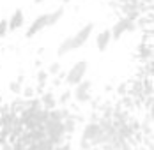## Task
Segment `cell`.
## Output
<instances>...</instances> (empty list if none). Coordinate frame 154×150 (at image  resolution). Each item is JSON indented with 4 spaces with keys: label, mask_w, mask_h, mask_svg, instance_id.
Returning <instances> with one entry per match:
<instances>
[{
    "label": "cell",
    "mask_w": 154,
    "mask_h": 150,
    "mask_svg": "<svg viewBox=\"0 0 154 150\" xmlns=\"http://www.w3.org/2000/svg\"><path fill=\"white\" fill-rule=\"evenodd\" d=\"M92 32H94V23H85L76 34L66 37L60 44H59L57 55H59V57H64V55H67V53H71V51H75V50H80L82 46H85L89 43V39L92 37Z\"/></svg>",
    "instance_id": "obj_1"
},
{
    "label": "cell",
    "mask_w": 154,
    "mask_h": 150,
    "mask_svg": "<svg viewBox=\"0 0 154 150\" xmlns=\"http://www.w3.org/2000/svg\"><path fill=\"white\" fill-rule=\"evenodd\" d=\"M64 16V9H55V11H50V13H45V14H39L30 25L29 28L25 30V37L27 39H32L34 35H37L39 32H43L48 27H53L60 21V18Z\"/></svg>",
    "instance_id": "obj_2"
},
{
    "label": "cell",
    "mask_w": 154,
    "mask_h": 150,
    "mask_svg": "<svg viewBox=\"0 0 154 150\" xmlns=\"http://www.w3.org/2000/svg\"><path fill=\"white\" fill-rule=\"evenodd\" d=\"M45 133H46L48 141L53 147H60L64 143H67V134L64 131V124L60 120H53L48 115V122L45 124Z\"/></svg>",
    "instance_id": "obj_3"
},
{
    "label": "cell",
    "mask_w": 154,
    "mask_h": 150,
    "mask_svg": "<svg viewBox=\"0 0 154 150\" xmlns=\"http://www.w3.org/2000/svg\"><path fill=\"white\" fill-rule=\"evenodd\" d=\"M87 71H89V62L87 60H78V62H75L69 67V71L64 74V83L67 87H76L78 83H82L85 80Z\"/></svg>",
    "instance_id": "obj_4"
},
{
    "label": "cell",
    "mask_w": 154,
    "mask_h": 150,
    "mask_svg": "<svg viewBox=\"0 0 154 150\" xmlns=\"http://www.w3.org/2000/svg\"><path fill=\"white\" fill-rule=\"evenodd\" d=\"M73 99L76 101L78 104H87L91 99H92V81L91 80H83L82 83H78L76 87H73Z\"/></svg>",
    "instance_id": "obj_5"
},
{
    "label": "cell",
    "mask_w": 154,
    "mask_h": 150,
    "mask_svg": "<svg viewBox=\"0 0 154 150\" xmlns=\"http://www.w3.org/2000/svg\"><path fill=\"white\" fill-rule=\"evenodd\" d=\"M135 28H137L135 21H131L129 18H126V16H122L121 20H117V21L113 23V27L110 28V34H112V39L119 41V39L122 37L124 34H128V32H133Z\"/></svg>",
    "instance_id": "obj_6"
},
{
    "label": "cell",
    "mask_w": 154,
    "mask_h": 150,
    "mask_svg": "<svg viewBox=\"0 0 154 150\" xmlns=\"http://www.w3.org/2000/svg\"><path fill=\"white\" fill-rule=\"evenodd\" d=\"M23 25H25V13L21 9H16L14 13L11 14V18L7 20V28L11 32H14V30L21 28Z\"/></svg>",
    "instance_id": "obj_7"
},
{
    "label": "cell",
    "mask_w": 154,
    "mask_h": 150,
    "mask_svg": "<svg viewBox=\"0 0 154 150\" xmlns=\"http://www.w3.org/2000/svg\"><path fill=\"white\" fill-rule=\"evenodd\" d=\"M112 43V34H110V28H105L101 30L97 35H96V48H97V51H106L108 46Z\"/></svg>",
    "instance_id": "obj_8"
},
{
    "label": "cell",
    "mask_w": 154,
    "mask_h": 150,
    "mask_svg": "<svg viewBox=\"0 0 154 150\" xmlns=\"http://www.w3.org/2000/svg\"><path fill=\"white\" fill-rule=\"evenodd\" d=\"M39 101H41V108L46 110V111H51V110L59 108V104H57V97H55L53 92H43L41 97H39Z\"/></svg>",
    "instance_id": "obj_9"
},
{
    "label": "cell",
    "mask_w": 154,
    "mask_h": 150,
    "mask_svg": "<svg viewBox=\"0 0 154 150\" xmlns=\"http://www.w3.org/2000/svg\"><path fill=\"white\" fill-rule=\"evenodd\" d=\"M78 120H80V118H78L76 115L73 113L69 118H66L64 122H62V124H64V131H66V134H67V136H69V134H75V131L78 129Z\"/></svg>",
    "instance_id": "obj_10"
},
{
    "label": "cell",
    "mask_w": 154,
    "mask_h": 150,
    "mask_svg": "<svg viewBox=\"0 0 154 150\" xmlns=\"http://www.w3.org/2000/svg\"><path fill=\"white\" fill-rule=\"evenodd\" d=\"M35 80H37V88H35V90H39V92L43 94V92H45V87H46V83H48L46 69H39V71H37V74H35Z\"/></svg>",
    "instance_id": "obj_11"
},
{
    "label": "cell",
    "mask_w": 154,
    "mask_h": 150,
    "mask_svg": "<svg viewBox=\"0 0 154 150\" xmlns=\"http://www.w3.org/2000/svg\"><path fill=\"white\" fill-rule=\"evenodd\" d=\"M23 81H25V76L21 74L18 80H13V81L9 83V90H11L13 94H16V95H20L21 90H23Z\"/></svg>",
    "instance_id": "obj_12"
},
{
    "label": "cell",
    "mask_w": 154,
    "mask_h": 150,
    "mask_svg": "<svg viewBox=\"0 0 154 150\" xmlns=\"http://www.w3.org/2000/svg\"><path fill=\"white\" fill-rule=\"evenodd\" d=\"M71 99H73V92L67 88L57 97V104H60V108H67V104L71 103Z\"/></svg>",
    "instance_id": "obj_13"
},
{
    "label": "cell",
    "mask_w": 154,
    "mask_h": 150,
    "mask_svg": "<svg viewBox=\"0 0 154 150\" xmlns=\"http://www.w3.org/2000/svg\"><path fill=\"white\" fill-rule=\"evenodd\" d=\"M60 71H62L60 62H51V64L48 65V69H46L48 76H59L60 74Z\"/></svg>",
    "instance_id": "obj_14"
},
{
    "label": "cell",
    "mask_w": 154,
    "mask_h": 150,
    "mask_svg": "<svg viewBox=\"0 0 154 150\" xmlns=\"http://www.w3.org/2000/svg\"><path fill=\"white\" fill-rule=\"evenodd\" d=\"M21 95H23L25 101L27 99H32V97H35V88L30 87V85H27V87H23V90H21Z\"/></svg>",
    "instance_id": "obj_15"
},
{
    "label": "cell",
    "mask_w": 154,
    "mask_h": 150,
    "mask_svg": "<svg viewBox=\"0 0 154 150\" xmlns=\"http://www.w3.org/2000/svg\"><path fill=\"white\" fill-rule=\"evenodd\" d=\"M7 32H9V28H7V20H0V39L5 37Z\"/></svg>",
    "instance_id": "obj_16"
},
{
    "label": "cell",
    "mask_w": 154,
    "mask_h": 150,
    "mask_svg": "<svg viewBox=\"0 0 154 150\" xmlns=\"http://www.w3.org/2000/svg\"><path fill=\"white\" fill-rule=\"evenodd\" d=\"M60 83H62V80L59 78V76H55V80H53V87H59Z\"/></svg>",
    "instance_id": "obj_17"
},
{
    "label": "cell",
    "mask_w": 154,
    "mask_h": 150,
    "mask_svg": "<svg viewBox=\"0 0 154 150\" xmlns=\"http://www.w3.org/2000/svg\"><path fill=\"white\" fill-rule=\"evenodd\" d=\"M35 4H43V2H46V0H34Z\"/></svg>",
    "instance_id": "obj_18"
},
{
    "label": "cell",
    "mask_w": 154,
    "mask_h": 150,
    "mask_svg": "<svg viewBox=\"0 0 154 150\" xmlns=\"http://www.w3.org/2000/svg\"><path fill=\"white\" fill-rule=\"evenodd\" d=\"M62 4H69V2H73V0H60Z\"/></svg>",
    "instance_id": "obj_19"
},
{
    "label": "cell",
    "mask_w": 154,
    "mask_h": 150,
    "mask_svg": "<svg viewBox=\"0 0 154 150\" xmlns=\"http://www.w3.org/2000/svg\"><path fill=\"white\" fill-rule=\"evenodd\" d=\"M91 150H101V148H99V147H94V148H91Z\"/></svg>",
    "instance_id": "obj_20"
}]
</instances>
